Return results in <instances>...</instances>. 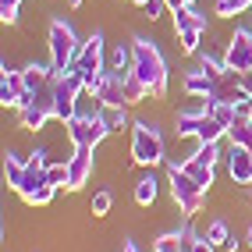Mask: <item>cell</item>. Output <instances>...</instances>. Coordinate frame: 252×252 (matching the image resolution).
Masks as SVG:
<instances>
[{"mask_svg": "<svg viewBox=\"0 0 252 252\" xmlns=\"http://www.w3.org/2000/svg\"><path fill=\"white\" fill-rule=\"evenodd\" d=\"M227 174H231L234 185H252V149L231 142V149H227Z\"/></svg>", "mask_w": 252, "mask_h": 252, "instance_id": "4fadbf2b", "label": "cell"}, {"mask_svg": "<svg viewBox=\"0 0 252 252\" xmlns=\"http://www.w3.org/2000/svg\"><path fill=\"white\" fill-rule=\"evenodd\" d=\"M110 206H114V195H110V192H96V195H93V213H96V217L110 213Z\"/></svg>", "mask_w": 252, "mask_h": 252, "instance_id": "4316f807", "label": "cell"}, {"mask_svg": "<svg viewBox=\"0 0 252 252\" xmlns=\"http://www.w3.org/2000/svg\"><path fill=\"white\" fill-rule=\"evenodd\" d=\"M75 75L82 78V86H86L89 96L99 93V86H103V78H107V54H103V36H99V32H93V36L82 43V54L75 61Z\"/></svg>", "mask_w": 252, "mask_h": 252, "instance_id": "3957f363", "label": "cell"}, {"mask_svg": "<svg viewBox=\"0 0 252 252\" xmlns=\"http://www.w3.org/2000/svg\"><path fill=\"white\" fill-rule=\"evenodd\" d=\"M163 7H167V0H149V4H146L142 11H146V18H149V22H157Z\"/></svg>", "mask_w": 252, "mask_h": 252, "instance_id": "f1b7e54d", "label": "cell"}, {"mask_svg": "<svg viewBox=\"0 0 252 252\" xmlns=\"http://www.w3.org/2000/svg\"><path fill=\"white\" fill-rule=\"evenodd\" d=\"M103 121H107L110 131H125L128 128V114H125V107H103Z\"/></svg>", "mask_w": 252, "mask_h": 252, "instance_id": "ffe728a7", "label": "cell"}, {"mask_svg": "<svg viewBox=\"0 0 252 252\" xmlns=\"http://www.w3.org/2000/svg\"><path fill=\"white\" fill-rule=\"evenodd\" d=\"M167 174H171V195H174L178 210H181L185 217H195L199 210H203L210 189H203V185H199L189 171H181V167L171 163V160H167Z\"/></svg>", "mask_w": 252, "mask_h": 252, "instance_id": "52a82bcc", "label": "cell"}, {"mask_svg": "<svg viewBox=\"0 0 252 252\" xmlns=\"http://www.w3.org/2000/svg\"><path fill=\"white\" fill-rule=\"evenodd\" d=\"M178 139H195V142H220L227 135V128L217 121V117L203 107H189V110H181L178 114Z\"/></svg>", "mask_w": 252, "mask_h": 252, "instance_id": "277c9868", "label": "cell"}, {"mask_svg": "<svg viewBox=\"0 0 252 252\" xmlns=\"http://www.w3.org/2000/svg\"><path fill=\"white\" fill-rule=\"evenodd\" d=\"M245 117H249V121H252V103H249V110H245Z\"/></svg>", "mask_w": 252, "mask_h": 252, "instance_id": "e575fe53", "label": "cell"}, {"mask_svg": "<svg viewBox=\"0 0 252 252\" xmlns=\"http://www.w3.org/2000/svg\"><path fill=\"white\" fill-rule=\"evenodd\" d=\"M96 99L103 107H128V99H125V78H117V75L107 71V78H103V86H99Z\"/></svg>", "mask_w": 252, "mask_h": 252, "instance_id": "5bb4252c", "label": "cell"}, {"mask_svg": "<svg viewBox=\"0 0 252 252\" xmlns=\"http://www.w3.org/2000/svg\"><path fill=\"white\" fill-rule=\"evenodd\" d=\"M25 99H29L25 75L4 64V78H0V103H4V107H18V110H22V107H25Z\"/></svg>", "mask_w": 252, "mask_h": 252, "instance_id": "8fae6325", "label": "cell"}, {"mask_svg": "<svg viewBox=\"0 0 252 252\" xmlns=\"http://www.w3.org/2000/svg\"><path fill=\"white\" fill-rule=\"evenodd\" d=\"M206 110H210V114H213L224 128H231V125L242 117V110L234 107V103H220V99H206Z\"/></svg>", "mask_w": 252, "mask_h": 252, "instance_id": "e0dca14e", "label": "cell"}, {"mask_svg": "<svg viewBox=\"0 0 252 252\" xmlns=\"http://www.w3.org/2000/svg\"><path fill=\"white\" fill-rule=\"evenodd\" d=\"M64 128H68L71 146H89V149H96L99 142L110 135V128H107V121H103V110H99V114H78V117H71Z\"/></svg>", "mask_w": 252, "mask_h": 252, "instance_id": "9c48e42d", "label": "cell"}, {"mask_svg": "<svg viewBox=\"0 0 252 252\" xmlns=\"http://www.w3.org/2000/svg\"><path fill=\"white\" fill-rule=\"evenodd\" d=\"M160 160H167L163 157V131L153 121H135L131 125V163L153 167Z\"/></svg>", "mask_w": 252, "mask_h": 252, "instance_id": "5b68a950", "label": "cell"}, {"mask_svg": "<svg viewBox=\"0 0 252 252\" xmlns=\"http://www.w3.org/2000/svg\"><path fill=\"white\" fill-rule=\"evenodd\" d=\"M195 0H167V11H181V7H192Z\"/></svg>", "mask_w": 252, "mask_h": 252, "instance_id": "f546056e", "label": "cell"}, {"mask_svg": "<svg viewBox=\"0 0 252 252\" xmlns=\"http://www.w3.org/2000/svg\"><path fill=\"white\" fill-rule=\"evenodd\" d=\"M78 54H82V43L75 29L64 18H54L50 22V64H54V71H71Z\"/></svg>", "mask_w": 252, "mask_h": 252, "instance_id": "8992f818", "label": "cell"}, {"mask_svg": "<svg viewBox=\"0 0 252 252\" xmlns=\"http://www.w3.org/2000/svg\"><path fill=\"white\" fill-rule=\"evenodd\" d=\"M213 249H217V245L206 238V234H195V231L189 234V252H213Z\"/></svg>", "mask_w": 252, "mask_h": 252, "instance_id": "83f0119b", "label": "cell"}, {"mask_svg": "<svg viewBox=\"0 0 252 252\" xmlns=\"http://www.w3.org/2000/svg\"><path fill=\"white\" fill-rule=\"evenodd\" d=\"M174 14V36L181 43V54L195 57L199 50H203V36H206V18L203 14H195L192 7H181V11H171Z\"/></svg>", "mask_w": 252, "mask_h": 252, "instance_id": "ba28073f", "label": "cell"}, {"mask_svg": "<svg viewBox=\"0 0 252 252\" xmlns=\"http://www.w3.org/2000/svg\"><path fill=\"white\" fill-rule=\"evenodd\" d=\"M46 153L43 149H36L25 163L14 157V153H7L4 157V178H7V185L14 192H18L29 206H46L50 199H54V192H57V185H50L46 181Z\"/></svg>", "mask_w": 252, "mask_h": 252, "instance_id": "6da1fadb", "label": "cell"}, {"mask_svg": "<svg viewBox=\"0 0 252 252\" xmlns=\"http://www.w3.org/2000/svg\"><path fill=\"white\" fill-rule=\"evenodd\" d=\"M107 71L117 78H128L131 75V46H114V54L107 61Z\"/></svg>", "mask_w": 252, "mask_h": 252, "instance_id": "2e32d148", "label": "cell"}, {"mask_svg": "<svg viewBox=\"0 0 252 252\" xmlns=\"http://www.w3.org/2000/svg\"><path fill=\"white\" fill-rule=\"evenodd\" d=\"M68 160H64V163H50L46 167V181L50 185H57V189H68Z\"/></svg>", "mask_w": 252, "mask_h": 252, "instance_id": "7402d4cb", "label": "cell"}, {"mask_svg": "<svg viewBox=\"0 0 252 252\" xmlns=\"http://www.w3.org/2000/svg\"><path fill=\"white\" fill-rule=\"evenodd\" d=\"M189 234H192V227H181V231H171V234H160V238L153 242V252H185V245H189Z\"/></svg>", "mask_w": 252, "mask_h": 252, "instance_id": "9a60e30c", "label": "cell"}, {"mask_svg": "<svg viewBox=\"0 0 252 252\" xmlns=\"http://www.w3.org/2000/svg\"><path fill=\"white\" fill-rule=\"evenodd\" d=\"M131 4H139V7H146V4H149V0H131Z\"/></svg>", "mask_w": 252, "mask_h": 252, "instance_id": "d6a6232c", "label": "cell"}, {"mask_svg": "<svg viewBox=\"0 0 252 252\" xmlns=\"http://www.w3.org/2000/svg\"><path fill=\"white\" fill-rule=\"evenodd\" d=\"M135 203L139 206H153L157 203V178L153 174H146L135 181Z\"/></svg>", "mask_w": 252, "mask_h": 252, "instance_id": "d6986e66", "label": "cell"}, {"mask_svg": "<svg viewBox=\"0 0 252 252\" xmlns=\"http://www.w3.org/2000/svg\"><path fill=\"white\" fill-rule=\"evenodd\" d=\"M206 238H210L213 245H224V242L231 238V227H227V220H210V224H206Z\"/></svg>", "mask_w": 252, "mask_h": 252, "instance_id": "cb8c5ba5", "label": "cell"}, {"mask_svg": "<svg viewBox=\"0 0 252 252\" xmlns=\"http://www.w3.org/2000/svg\"><path fill=\"white\" fill-rule=\"evenodd\" d=\"M78 4H82V0H68V7H78Z\"/></svg>", "mask_w": 252, "mask_h": 252, "instance_id": "836d02e7", "label": "cell"}, {"mask_svg": "<svg viewBox=\"0 0 252 252\" xmlns=\"http://www.w3.org/2000/svg\"><path fill=\"white\" fill-rule=\"evenodd\" d=\"M199 163H210V167H217V160H220V142H199V149L192 153Z\"/></svg>", "mask_w": 252, "mask_h": 252, "instance_id": "44dd1931", "label": "cell"}, {"mask_svg": "<svg viewBox=\"0 0 252 252\" xmlns=\"http://www.w3.org/2000/svg\"><path fill=\"white\" fill-rule=\"evenodd\" d=\"M68 192H78L82 185L93 178V149L89 146H75V153L68 157Z\"/></svg>", "mask_w": 252, "mask_h": 252, "instance_id": "7c38bea8", "label": "cell"}, {"mask_svg": "<svg viewBox=\"0 0 252 252\" xmlns=\"http://www.w3.org/2000/svg\"><path fill=\"white\" fill-rule=\"evenodd\" d=\"M245 242H249V245H252V224H249V231H245Z\"/></svg>", "mask_w": 252, "mask_h": 252, "instance_id": "1f68e13d", "label": "cell"}, {"mask_svg": "<svg viewBox=\"0 0 252 252\" xmlns=\"http://www.w3.org/2000/svg\"><path fill=\"white\" fill-rule=\"evenodd\" d=\"M18 11H22V0H0V18H4V25L18 22Z\"/></svg>", "mask_w": 252, "mask_h": 252, "instance_id": "d4e9b609", "label": "cell"}, {"mask_svg": "<svg viewBox=\"0 0 252 252\" xmlns=\"http://www.w3.org/2000/svg\"><path fill=\"white\" fill-rule=\"evenodd\" d=\"M146 96H149V93H146V89L139 86V82L128 75V78H125V99H128V103H142Z\"/></svg>", "mask_w": 252, "mask_h": 252, "instance_id": "484cf974", "label": "cell"}, {"mask_svg": "<svg viewBox=\"0 0 252 252\" xmlns=\"http://www.w3.org/2000/svg\"><path fill=\"white\" fill-rule=\"evenodd\" d=\"M245 7H252V0H217V14H220V18H234V14H242Z\"/></svg>", "mask_w": 252, "mask_h": 252, "instance_id": "603a6c76", "label": "cell"}, {"mask_svg": "<svg viewBox=\"0 0 252 252\" xmlns=\"http://www.w3.org/2000/svg\"><path fill=\"white\" fill-rule=\"evenodd\" d=\"M227 139L234 142V146H245V149H252V121L242 114L238 121H234L231 128H227Z\"/></svg>", "mask_w": 252, "mask_h": 252, "instance_id": "ac0fdd59", "label": "cell"}, {"mask_svg": "<svg viewBox=\"0 0 252 252\" xmlns=\"http://www.w3.org/2000/svg\"><path fill=\"white\" fill-rule=\"evenodd\" d=\"M185 252H189V245H185Z\"/></svg>", "mask_w": 252, "mask_h": 252, "instance_id": "d590c367", "label": "cell"}, {"mask_svg": "<svg viewBox=\"0 0 252 252\" xmlns=\"http://www.w3.org/2000/svg\"><path fill=\"white\" fill-rule=\"evenodd\" d=\"M131 78L149 93V96H167V61L157 50L153 39L135 36L131 39Z\"/></svg>", "mask_w": 252, "mask_h": 252, "instance_id": "7a4b0ae2", "label": "cell"}, {"mask_svg": "<svg viewBox=\"0 0 252 252\" xmlns=\"http://www.w3.org/2000/svg\"><path fill=\"white\" fill-rule=\"evenodd\" d=\"M224 252H238V238H227L224 242Z\"/></svg>", "mask_w": 252, "mask_h": 252, "instance_id": "4dcf8cb0", "label": "cell"}, {"mask_svg": "<svg viewBox=\"0 0 252 252\" xmlns=\"http://www.w3.org/2000/svg\"><path fill=\"white\" fill-rule=\"evenodd\" d=\"M224 64L238 75H252V29H234L224 50Z\"/></svg>", "mask_w": 252, "mask_h": 252, "instance_id": "30bf717a", "label": "cell"}]
</instances>
